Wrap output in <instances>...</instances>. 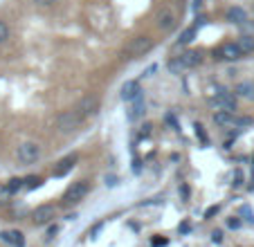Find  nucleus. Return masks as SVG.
<instances>
[{"label": "nucleus", "mask_w": 254, "mask_h": 247, "mask_svg": "<svg viewBox=\"0 0 254 247\" xmlns=\"http://www.w3.org/2000/svg\"><path fill=\"white\" fill-rule=\"evenodd\" d=\"M83 122H86V119L81 117V113H79L77 108H70V110H63L57 117V128L67 135V133H74Z\"/></svg>", "instance_id": "nucleus-1"}, {"label": "nucleus", "mask_w": 254, "mask_h": 247, "mask_svg": "<svg viewBox=\"0 0 254 247\" xmlns=\"http://www.w3.org/2000/svg\"><path fill=\"white\" fill-rule=\"evenodd\" d=\"M41 155H43V148H41L39 142H23L18 144V148H16V160L20 162V164H34V162H39Z\"/></svg>", "instance_id": "nucleus-2"}, {"label": "nucleus", "mask_w": 254, "mask_h": 247, "mask_svg": "<svg viewBox=\"0 0 254 247\" xmlns=\"http://www.w3.org/2000/svg\"><path fill=\"white\" fill-rule=\"evenodd\" d=\"M153 50V38L151 36H135L130 38V43L124 48V57L128 59H139L144 54H149Z\"/></svg>", "instance_id": "nucleus-3"}, {"label": "nucleus", "mask_w": 254, "mask_h": 247, "mask_svg": "<svg viewBox=\"0 0 254 247\" xmlns=\"http://www.w3.org/2000/svg\"><path fill=\"white\" fill-rule=\"evenodd\" d=\"M178 9L173 5H162L158 9V14H155V25H158V29H162V32H171V29H176L178 25Z\"/></svg>", "instance_id": "nucleus-4"}, {"label": "nucleus", "mask_w": 254, "mask_h": 247, "mask_svg": "<svg viewBox=\"0 0 254 247\" xmlns=\"http://www.w3.org/2000/svg\"><path fill=\"white\" fill-rule=\"evenodd\" d=\"M88 191H90V185H88V180L72 182V185L67 186L65 195H63V202H65V204H79L88 195Z\"/></svg>", "instance_id": "nucleus-5"}, {"label": "nucleus", "mask_w": 254, "mask_h": 247, "mask_svg": "<svg viewBox=\"0 0 254 247\" xmlns=\"http://www.w3.org/2000/svg\"><path fill=\"white\" fill-rule=\"evenodd\" d=\"M211 106H216L218 110H227V113H236V95L227 92L225 88H218L211 99Z\"/></svg>", "instance_id": "nucleus-6"}, {"label": "nucleus", "mask_w": 254, "mask_h": 247, "mask_svg": "<svg viewBox=\"0 0 254 247\" xmlns=\"http://www.w3.org/2000/svg\"><path fill=\"white\" fill-rule=\"evenodd\" d=\"M54 218H57V207H54V204H39V207L32 211V223L36 225V227H43V225L52 223Z\"/></svg>", "instance_id": "nucleus-7"}, {"label": "nucleus", "mask_w": 254, "mask_h": 247, "mask_svg": "<svg viewBox=\"0 0 254 247\" xmlns=\"http://www.w3.org/2000/svg\"><path fill=\"white\" fill-rule=\"evenodd\" d=\"M99 106H101L99 97L97 95H86V97H81V101H79L74 108L81 113L83 119H90V117H95V115L99 113Z\"/></svg>", "instance_id": "nucleus-8"}, {"label": "nucleus", "mask_w": 254, "mask_h": 247, "mask_svg": "<svg viewBox=\"0 0 254 247\" xmlns=\"http://www.w3.org/2000/svg\"><path fill=\"white\" fill-rule=\"evenodd\" d=\"M241 57H243V50L234 41H227V43H223L218 48V59H223V61H239Z\"/></svg>", "instance_id": "nucleus-9"}, {"label": "nucleus", "mask_w": 254, "mask_h": 247, "mask_svg": "<svg viewBox=\"0 0 254 247\" xmlns=\"http://www.w3.org/2000/svg\"><path fill=\"white\" fill-rule=\"evenodd\" d=\"M77 153H72V155H65L63 160H59L57 162V167H54V171H52V176L54 178H63L65 173H70L72 169H74V164H77Z\"/></svg>", "instance_id": "nucleus-10"}, {"label": "nucleus", "mask_w": 254, "mask_h": 247, "mask_svg": "<svg viewBox=\"0 0 254 247\" xmlns=\"http://www.w3.org/2000/svg\"><path fill=\"white\" fill-rule=\"evenodd\" d=\"M139 95H142V88H139V81H135V79L126 81L124 86H122V92H120V97L124 101H133V99H137Z\"/></svg>", "instance_id": "nucleus-11"}, {"label": "nucleus", "mask_w": 254, "mask_h": 247, "mask_svg": "<svg viewBox=\"0 0 254 247\" xmlns=\"http://www.w3.org/2000/svg\"><path fill=\"white\" fill-rule=\"evenodd\" d=\"M236 113H227V110H218V113L214 115V124H218V126H223V128H232L234 126L236 128Z\"/></svg>", "instance_id": "nucleus-12"}, {"label": "nucleus", "mask_w": 254, "mask_h": 247, "mask_svg": "<svg viewBox=\"0 0 254 247\" xmlns=\"http://www.w3.org/2000/svg\"><path fill=\"white\" fill-rule=\"evenodd\" d=\"M130 110H128V119L130 122H137V119L144 117V113H146V104H144V95H139L137 99L130 101Z\"/></svg>", "instance_id": "nucleus-13"}, {"label": "nucleus", "mask_w": 254, "mask_h": 247, "mask_svg": "<svg viewBox=\"0 0 254 247\" xmlns=\"http://www.w3.org/2000/svg\"><path fill=\"white\" fill-rule=\"evenodd\" d=\"M227 20L234 25H243V23H248V11L243 7H230L227 9Z\"/></svg>", "instance_id": "nucleus-14"}, {"label": "nucleus", "mask_w": 254, "mask_h": 247, "mask_svg": "<svg viewBox=\"0 0 254 247\" xmlns=\"http://www.w3.org/2000/svg\"><path fill=\"white\" fill-rule=\"evenodd\" d=\"M234 95L236 97H243V99H252L254 101V83H252V81H241V83H236Z\"/></svg>", "instance_id": "nucleus-15"}, {"label": "nucleus", "mask_w": 254, "mask_h": 247, "mask_svg": "<svg viewBox=\"0 0 254 247\" xmlns=\"http://www.w3.org/2000/svg\"><path fill=\"white\" fill-rule=\"evenodd\" d=\"M0 238H2L5 243H9V245H14V247H25V236L20 232H2Z\"/></svg>", "instance_id": "nucleus-16"}, {"label": "nucleus", "mask_w": 254, "mask_h": 247, "mask_svg": "<svg viewBox=\"0 0 254 247\" xmlns=\"http://www.w3.org/2000/svg\"><path fill=\"white\" fill-rule=\"evenodd\" d=\"M180 59H183L185 67H187V70H191V67L200 65L202 54H200V52H185V54H180Z\"/></svg>", "instance_id": "nucleus-17"}, {"label": "nucleus", "mask_w": 254, "mask_h": 247, "mask_svg": "<svg viewBox=\"0 0 254 247\" xmlns=\"http://www.w3.org/2000/svg\"><path fill=\"white\" fill-rule=\"evenodd\" d=\"M236 43H239V48L243 50V54H252L254 52V38L250 36V34H243Z\"/></svg>", "instance_id": "nucleus-18"}, {"label": "nucleus", "mask_w": 254, "mask_h": 247, "mask_svg": "<svg viewBox=\"0 0 254 247\" xmlns=\"http://www.w3.org/2000/svg\"><path fill=\"white\" fill-rule=\"evenodd\" d=\"M169 70H171L173 74H180V72H185L187 67H185V63H183V59L180 57H173L171 61H169Z\"/></svg>", "instance_id": "nucleus-19"}, {"label": "nucleus", "mask_w": 254, "mask_h": 247, "mask_svg": "<svg viewBox=\"0 0 254 247\" xmlns=\"http://www.w3.org/2000/svg\"><path fill=\"white\" fill-rule=\"evenodd\" d=\"M14 195V191L9 189V185H0V204H7Z\"/></svg>", "instance_id": "nucleus-20"}, {"label": "nucleus", "mask_w": 254, "mask_h": 247, "mask_svg": "<svg viewBox=\"0 0 254 247\" xmlns=\"http://www.w3.org/2000/svg\"><path fill=\"white\" fill-rule=\"evenodd\" d=\"M9 25L5 23V20H0V43H7L9 41Z\"/></svg>", "instance_id": "nucleus-21"}, {"label": "nucleus", "mask_w": 254, "mask_h": 247, "mask_svg": "<svg viewBox=\"0 0 254 247\" xmlns=\"http://www.w3.org/2000/svg\"><path fill=\"white\" fill-rule=\"evenodd\" d=\"M193 36H196V27H187L183 32V36H180V43H191Z\"/></svg>", "instance_id": "nucleus-22"}, {"label": "nucleus", "mask_w": 254, "mask_h": 247, "mask_svg": "<svg viewBox=\"0 0 254 247\" xmlns=\"http://www.w3.org/2000/svg\"><path fill=\"white\" fill-rule=\"evenodd\" d=\"M41 178H36V176H29V178H25V186L27 189H36V186H41Z\"/></svg>", "instance_id": "nucleus-23"}, {"label": "nucleus", "mask_w": 254, "mask_h": 247, "mask_svg": "<svg viewBox=\"0 0 254 247\" xmlns=\"http://www.w3.org/2000/svg\"><path fill=\"white\" fill-rule=\"evenodd\" d=\"M7 185H9V189L14 191V193H16V191H20V189H25V180H18V178H14V180H9V182H7Z\"/></svg>", "instance_id": "nucleus-24"}, {"label": "nucleus", "mask_w": 254, "mask_h": 247, "mask_svg": "<svg viewBox=\"0 0 254 247\" xmlns=\"http://www.w3.org/2000/svg\"><path fill=\"white\" fill-rule=\"evenodd\" d=\"M54 2L57 0H34V5L41 7V9H50V7H54Z\"/></svg>", "instance_id": "nucleus-25"}, {"label": "nucleus", "mask_w": 254, "mask_h": 247, "mask_svg": "<svg viewBox=\"0 0 254 247\" xmlns=\"http://www.w3.org/2000/svg\"><path fill=\"white\" fill-rule=\"evenodd\" d=\"M227 225H230L232 229H239V227H241V220L234 216V218H230V220H227Z\"/></svg>", "instance_id": "nucleus-26"}, {"label": "nucleus", "mask_w": 254, "mask_h": 247, "mask_svg": "<svg viewBox=\"0 0 254 247\" xmlns=\"http://www.w3.org/2000/svg\"><path fill=\"white\" fill-rule=\"evenodd\" d=\"M196 135H198V137L202 139V142H207V135L202 133V126H198V124H196Z\"/></svg>", "instance_id": "nucleus-27"}, {"label": "nucleus", "mask_w": 254, "mask_h": 247, "mask_svg": "<svg viewBox=\"0 0 254 247\" xmlns=\"http://www.w3.org/2000/svg\"><path fill=\"white\" fill-rule=\"evenodd\" d=\"M211 241H214V243H221L223 241V234L221 232H214V234H211Z\"/></svg>", "instance_id": "nucleus-28"}, {"label": "nucleus", "mask_w": 254, "mask_h": 247, "mask_svg": "<svg viewBox=\"0 0 254 247\" xmlns=\"http://www.w3.org/2000/svg\"><path fill=\"white\" fill-rule=\"evenodd\" d=\"M216 211H218V207H209V209H207V214H205V218H211Z\"/></svg>", "instance_id": "nucleus-29"}, {"label": "nucleus", "mask_w": 254, "mask_h": 247, "mask_svg": "<svg viewBox=\"0 0 254 247\" xmlns=\"http://www.w3.org/2000/svg\"><path fill=\"white\" fill-rule=\"evenodd\" d=\"M57 232H59L57 225H54V227H50V229H48V238H54V234H57Z\"/></svg>", "instance_id": "nucleus-30"}, {"label": "nucleus", "mask_w": 254, "mask_h": 247, "mask_svg": "<svg viewBox=\"0 0 254 247\" xmlns=\"http://www.w3.org/2000/svg\"><path fill=\"white\" fill-rule=\"evenodd\" d=\"M153 245L158 247V245H167V241H164V238H153Z\"/></svg>", "instance_id": "nucleus-31"}]
</instances>
